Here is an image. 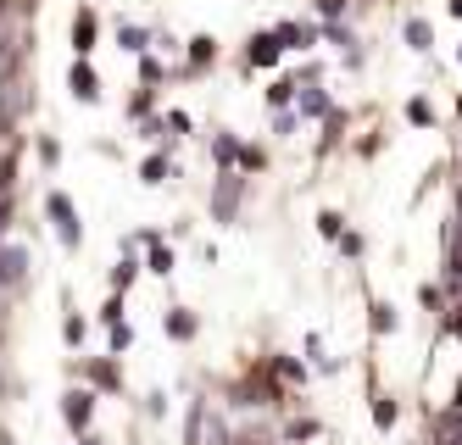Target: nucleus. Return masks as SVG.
Listing matches in <instances>:
<instances>
[{"instance_id": "1", "label": "nucleus", "mask_w": 462, "mask_h": 445, "mask_svg": "<svg viewBox=\"0 0 462 445\" xmlns=\"http://www.w3.org/2000/svg\"><path fill=\"white\" fill-rule=\"evenodd\" d=\"M45 211L56 218V234H61V245H68V250H78L84 228H78V211H73V201H68V195H61V189H56V195L45 201Z\"/></svg>"}, {"instance_id": "2", "label": "nucleus", "mask_w": 462, "mask_h": 445, "mask_svg": "<svg viewBox=\"0 0 462 445\" xmlns=\"http://www.w3.org/2000/svg\"><path fill=\"white\" fill-rule=\"evenodd\" d=\"M61 417H68V429H73V434H90L95 395H90V390H68V395H61Z\"/></svg>"}, {"instance_id": "3", "label": "nucleus", "mask_w": 462, "mask_h": 445, "mask_svg": "<svg viewBox=\"0 0 462 445\" xmlns=\"http://www.w3.org/2000/svg\"><path fill=\"white\" fill-rule=\"evenodd\" d=\"M68 83H73V95H78V100H95V95H100V83H95V68H90V61H73Z\"/></svg>"}, {"instance_id": "4", "label": "nucleus", "mask_w": 462, "mask_h": 445, "mask_svg": "<svg viewBox=\"0 0 462 445\" xmlns=\"http://www.w3.org/2000/svg\"><path fill=\"white\" fill-rule=\"evenodd\" d=\"M245 56H251V68H273V61H279V39H273V34H257Z\"/></svg>"}, {"instance_id": "5", "label": "nucleus", "mask_w": 462, "mask_h": 445, "mask_svg": "<svg viewBox=\"0 0 462 445\" xmlns=\"http://www.w3.org/2000/svg\"><path fill=\"white\" fill-rule=\"evenodd\" d=\"M84 373H90V385H95V390H123V373H117L112 362H90Z\"/></svg>"}, {"instance_id": "6", "label": "nucleus", "mask_w": 462, "mask_h": 445, "mask_svg": "<svg viewBox=\"0 0 462 445\" xmlns=\"http://www.w3.org/2000/svg\"><path fill=\"white\" fill-rule=\"evenodd\" d=\"M73 45H78V56L95 45V12H78L73 17Z\"/></svg>"}, {"instance_id": "7", "label": "nucleus", "mask_w": 462, "mask_h": 445, "mask_svg": "<svg viewBox=\"0 0 462 445\" xmlns=\"http://www.w3.org/2000/svg\"><path fill=\"white\" fill-rule=\"evenodd\" d=\"M235 206H240V179H223V184H218V206H212V211H218V218H235Z\"/></svg>"}, {"instance_id": "8", "label": "nucleus", "mask_w": 462, "mask_h": 445, "mask_svg": "<svg viewBox=\"0 0 462 445\" xmlns=\"http://www.w3.org/2000/svg\"><path fill=\"white\" fill-rule=\"evenodd\" d=\"M395 417H402L395 395H373V423H379V429H395Z\"/></svg>"}, {"instance_id": "9", "label": "nucleus", "mask_w": 462, "mask_h": 445, "mask_svg": "<svg viewBox=\"0 0 462 445\" xmlns=\"http://www.w3.org/2000/svg\"><path fill=\"white\" fill-rule=\"evenodd\" d=\"M301 117H334L329 95H323V90H307V95H301Z\"/></svg>"}, {"instance_id": "10", "label": "nucleus", "mask_w": 462, "mask_h": 445, "mask_svg": "<svg viewBox=\"0 0 462 445\" xmlns=\"http://www.w3.org/2000/svg\"><path fill=\"white\" fill-rule=\"evenodd\" d=\"M368 312H373V317H368L373 334H395V306H390V301H373Z\"/></svg>"}, {"instance_id": "11", "label": "nucleus", "mask_w": 462, "mask_h": 445, "mask_svg": "<svg viewBox=\"0 0 462 445\" xmlns=\"http://www.w3.org/2000/svg\"><path fill=\"white\" fill-rule=\"evenodd\" d=\"M167 334H173V340H195V317L190 312H167Z\"/></svg>"}, {"instance_id": "12", "label": "nucleus", "mask_w": 462, "mask_h": 445, "mask_svg": "<svg viewBox=\"0 0 462 445\" xmlns=\"http://www.w3.org/2000/svg\"><path fill=\"white\" fill-rule=\"evenodd\" d=\"M273 39H279V45H312V28H296V23H284V28H273Z\"/></svg>"}, {"instance_id": "13", "label": "nucleus", "mask_w": 462, "mask_h": 445, "mask_svg": "<svg viewBox=\"0 0 462 445\" xmlns=\"http://www.w3.org/2000/svg\"><path fill=\"white\" fill-rule=\"evenodd\" d=\"M134 273H139V262H134V257H123V262L112 267V290H129V284H134Z\"/></svg>"}, {"instance_id": "14", "label": "nucleus", "mask_w": 462, "mask_h": 445, "mask_svg": "<svg viewBox=\"0 0 462 445\" xmlns=\"http://www.w3.org/2000/svg\"><path fill=\"white\" fill-rule=\"evenodd\" d=\"M407 117L418 123V129H429V123H434V106H429L424 95H418V100H407Z\"/></svg>"}, {"instance_id": "15", "label": "nucleus", "mask_w": 462, "mask_h": 445, "mask_svg": "<svg viewBox=\"0 0 462 445\" xmlns=\"http://www.w3.org/2000/svg\"><path fill=\"white\" fill-rule=\"evenodd\" d=\"M273 368H279L290 385H307V368H301V362H290V356H273Z\"/></svg>"}, {"instance_id": "16", "label": "nucleus", "mask_w": 462, "mask_h": 445, "mask_svg": "<svg viewBox=\"0 0 462 445\" xmlns=\"http://www.w3.org/2000/svg\"><path fill=\"white\" fill-rule=\"evenodd\" d=\"M407 45L412 51H429V23H418V17H412V23H407Z\"/></svg>"}, {"instance_id": "17", "label": "nucleus", "mask_w": 462, "mask_h": 445, "mask_svg": "<svg viewBox=\"0 0 462 445\" xmlns=\"http://www.w3.org/2000/svg\"><path fill=\"white\" fill-rule=\"evenodd\" d=\"M212 56H218V45H212L206 34H201V39H190V61H195V68H201V61H212Z\"/></svg>"}, {"instance_id": "18", "label": "nucleus", "mask_w": 462, "mask_h": 445, "mask_svg": "<svg viewBox=\"0 0 462 445\" xmlns=\"http://www.w3.org/2000/svg\"><path fill=\"white\" fill-rule=\"evenodd\" d=\"M212 151H218V162H235V156H240V145L228 139V134H218V139H212Z\"/></svg>"}, {"instance_id": "19", "label": "nucleus", "mask_w": 462, "mask_h": 445, "mask_svg": "<svg viewBox=\"0 0 462 445\" xmlns=\"http://www.w3.org/2000/svg\"><path fill=\"white\" fill-rule=\"evenodd\" d=\"M129 346H134V329H129V323H117V329H112V351L123 356V351H129Z\"/></svg>"}, {"instance_id": "20", "label": "nucleus", "mask_w": 462, "mask_h": 445, "mask_svg": "<svg viewBox=\"0 0 462 445\" xmlns=\"http://www.w3.org/2000/svg\"><path fill=\"white\" fill-rule=\"evenodd\" d=\"M117 39H123V51H145V28H134V23H129V28H123Z\"/></svg>"}, {"instance_id": "21", "label": "nucleus", "mask_w": 462, "mask_h": 445, "mask_svg": "<svg viewBox=\"0 0 462 445\" xmlns=\"http://www.w3.org/2000/svg\"><path fill=\"white\" fill-rule=\"evenodd\" d=\"M61 340H68V346L84 340V317H68V323H61Z\"/></svg>"}, {"instance_id": "22", "label": "nucleus", "mask_w": 462, "mask_h": 445, "mask_svg": "<svg viewBox=\"0 0 462 445\" xmlns=\"http://www.w3.org/2000/svg\"><path fill=\"white\" fill-rule=\"evenodd\" d=\"M139 173H145V184H162V173H167V162H162V156H151V162H145V167H139Z\"/></svg>"}, {"instance_id": "23", "label": "nucleus", "mask_w": 462, "mask_h": 445, "mask_svg": "<svg viewBox=\"0 0 462 445\" xmlns=\"http://www.w3.org/2000/svg\"><path fill=\"white\" fill-rule=\"evenodd\" d=\"M151 273H162V279H167V273H173V250H151Z\"/></svg>"}, {"instance_id": "24", "label": "nucleus", "mask_w": 462, "mask_h": 445, "mask_svg": "<svg viewBox=\"0 0 462 445\" xmlns=\"http://www.w3.org/2000/svg\"><path fill=\"white\" fill-rule=\"evenodd\" d=\"M318 228H323L329 240H340V211H323V218H318Z\"/></svg>"}, {"instance_id": "25", "label": "nucleus", "mask_w": 462, "mask_h": 445, "mask_svg": "<svg viewBox=\"0 0 462 445\" xmlns=\"http://www.w3.org/2000/svg\"><path fill=\"white\" fill-rule=\"evenodd\" d=\"M340 250L346 257H362V234H340Z\"/></svg>"}, {"instance_id": "26", "label": "nucleus", "mask_w": 462, "mask_h": 445, "mask_svg": "<svg viewBox=\"0 0 462 445\" xmlns=\"http://www.w3.org/2000/svg\"><path fill=\"white\" fill-rule=\"evenodd\" d=\"M228 445H279V440H257V434H240V440H228Z\"/></svg>"}, {"instance_id": "27", "label": "nucleus", "mask_w": 462, "mask_h": 445, "mask_svg": "<svg viewBox=\"0 0 462 445\" xmlns=\"http://www.w3.org/2000/svg\"><path fill=\"white\" fill-rule=\"evenodd\" d=\"M318 6H323V17H340V6H346V0H318Z\"/></svg>"}, {"instance_id": "28", "label": "nucleus", "mask_w": 462, "mask_h": 445, "mask_svg": "<svg viewBox=\"0 0 462 445\" xmlns=\"http://www.w3.org/2000/svg\"><path fill=\"white\" fill-rule=\"evenodd\" d=\"M78 445H100V440H95V434H84V440H78Z\"/></svg>"}]
</instances>
